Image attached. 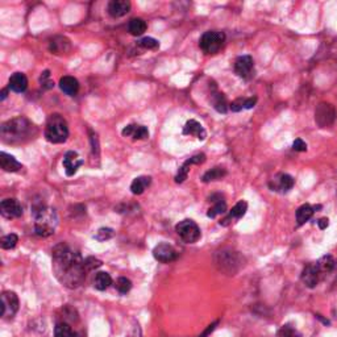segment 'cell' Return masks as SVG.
I'll list each match as a JSON object with an SVG mask.
<instances>
[{
	"mask_svg": "<svg viewBox=\"0 0 337 337\" xmlns=\"http://www.w3.org/2000/svg\"><path fill=\"white\" fill-rule=\"evenodd\" d=\"M183 134L186 136H195L196 139L203 141L207 137V132L203 128V126L196 120H189L183 126Z\"/></svg>",
	"mask_w": 337,
	"mask_h": 337,
	"instance_id": "17",
	"label": "cell"
},
{
	"mask_svg": "<svg viewBox=\"0 0 337 337\" xmlns=\"http://www.w3.org/2000/svg\"><path fill=\"white\" fill-rule=\"evenodd\" d=\"M278 336L279 337H299V333L294 327H291V325H283V327L279 329Z\"/></svg>",
	"mask_w": 337,
	"mask_h": 337,
	"instance_id": "39",
	"label": "cell"
},
{
	"mask_svg": "<svg viewBox=\"0 0 337 337\" xmlns=\"http://www.w3.org/2000/svg\"><path fill=\"white\" fill-rule=\"evenodd\" d=\"M53 272L57 279L69 289H77L86 278L84 259L78 252L66 244H58L53 249Z\"/></svg>",
	"mask_w": 337,
	"mask_h": 337,
	"instance_id": "1",
	"label": "cell"
},
{
	"mask_svg": "<svg viewBox=\"0 0 337 337\" xmlns=\"http://www.w3.org/2000/svg\"><path fill=\"white\" fill-rule=\"evenodd\" d=\"M116 290L120 293V294H126L129 293V290L132 289V282L126 277H120L116 281Z\"/></svg>",
	"mask_w": 337,
	"mask_h": 337,
	"instance_id": "36",
	"label": "cell"
},
{
	"mask_svg": "<svg viewBox=\"0 0 337 337\" xmlns=\"http://www.w3.org/2000/svg\"><path fill=\"white\" fill-rule=\"evenodd\" d=\"M238 258H240L238 254L233 251L220 252L216 257V264L220 268V270L229 273V274H233L240 268V259Z\"/></svg>",
	"mask_w": 337,
	"mask_h": 337,
	"instance_id": "7",
	"label": "cell"
},
{
	"mask_svg": "<svg viewBox=\"0 0 337 337\" xmlns=\"http://www.w3.org/2000/svg\"><path fill=\"white\" fill-rule=\"evenodd\" d=\"M234 73L242 79H251L254 74V61L251 56L238 57L234 62Z\"/></svg>",
	"mask_w": 337,
	"mask_h": 337,
	"instance_id": "9",
	"label": "cell"
},
{
	"mask_svg": "<svg viewBox=\"0 0 337 337\" xmlns=\"http://www.w3.org/2000/svg\"><path fill=\"white\" fill-rule=\"evenodd\" d=\"M216 324H217V321H216V323H215V324L210 325V327H208V328H207V331H206V332H204L203 335H202V336H199V337H206V336H207L208 333H211L212 331H213V329H215V327H216Z\"/></svg>",
	"mask_w": 337,
	"mask_h": 337,
	"instance_id": "45",
	"label": "cell"
},
{
	"mask_svg": "<svg viewBox=\"0 0 337 337\" xmlns=\"http://www.w3.org/2000/svg\"><path fill=\"white\" fill-rule=\"evenodd\" d=\"M0 213L5 217V219H18L22 215L21 204L19 203L18 199H4L0 203Z\"/></svg>",
	"mask_w": 337,
	"mask_h": 337,
	"instance_id": "12",
	"label": "cell"
},
{
	"mask_svg": "<svg viewBox=\"0 0 337 337\" xmlns=\"http://www.w3.org/2000/svg\"><path fill=\"white\" fill-rule=\"evenodd\" d=\"M111 285H112V278L108 273L99 272L94 278V287L99 291L107 290Z\"/></svg>",
	"mask_w": 337,
	"mask_h": 337,
	"instance_id": "28",
	"label": "cell"
},
{
	"mask_svg": "<svg viewBox=\"0 0 337 337\" xmlns=\"http://www.w3.org/2000/svg\"><path fill=\"white\" fill-rule=\"evenodd\" d=\"M91 144H92V153L98 154L99 153V145H98V136L95 133H91Z\"/></svg>",
	"mask_w": 337,
	"mask_h": 337,
	"instance_id": "43",
	"label": "cell"
},
{
	"mask_svg": "<svg viewBox=\"0 0 337 337\" xmlns=\"http://www.w3.org/2000/svg\"><path fill=\"white\" fill-rule=\"evenodd\" d=\"M60 88L65 92L66 95L75 96L79 91V82L74 77L66 75V77L61 78Z\"/></svg>",
	"mask_w": 337,
	"mask_h": 337,
	"instance_id": "23",
	"label": "cell"
},
{
	"mask_svg": "<svg viewBox=\"0 0 337 337\" xmlns=\"http://www.w3.org/2000/svg\"><path fill=\"white\" fill-rule=\"evenodd\" d=\"M225 42V35L219 30H208L199 41V46L206 54H216Z\"/></svg>",
	"mask_w": 337,
	"mask_h": 337,
	"instance_id": "5",
	"label": "cell"
},
{
	"mask_svg": "<svg viewBox=\"0 0 337 337\" xmlns=\"http://www.w3.org/2000/svg\"><path fill=\"white\" fill-rule=\"evenodd\" d=\"M315 212V207H312L310 204H303L296 210V221L299 225L304 224L306 221H308Z\"/></svg>",
	"mask_w": 337,
	"mask_h": 337,
	"instance_id": "30",
	"label": "cell"
},
{
	"mask_svg": "<svg viewBox=\"0 0 337 337\" xmlns=\"http://www.w3.org/2000/svg\"><path fill=\"white\" fill-rule=\"evenodd\" d=\"M335 259H333L332 255H324L316 262V266L319 269V272L321 275H327L329 273L332 272L333 268H335Z\"/></svg>",
	"mask_w": 337,
	"mask_h": 337,
	"instance_id": "31",
	"label": "cell"
},
{
	"mask_svg": "<svg viewBox=\"0 0 337 337\" xmlns=\"http://www.w3.org/2000/svg\"><path fill=\"white\" fill-rule=\"evenodd\" d=\"M328 219L327 217H323V219H320L319 221H317V225H319L320 229H325L327 227H328Z\"/></svg>",
	"mask_w": 337,
	"mask_h": 337,
	"instance_id": "44",
	"label": "cell"
},
{
	"mask_svg": "<svg viewBox=\"0 0 337 337\" xmlns=\"http://www.w3.org/2000/svg\"><path fill=\"white\" fill-rule=\"evenodd\" d=\"M147 22L143 19H132L128 24V30L132 36H141L147 30Z\"/></svg>",
	"mask_w": 337,
	"mask_h": 337,
	"instance_id": "33",
	"label": "cell"
},
{
	"mask_svg": "<svg viewBox=\"0 0 337 337\" xmlns=\"http://www.w3.org/2000/svg\"><path fill=\"white\" fill-rule=\"evenodd\" d=\"M321 278H323V275L320 274L319 269H317L316 264H310L303 269L302 282L307 286V287H310V289H314V287H316V286L319 285Z\"/></svg>",
	"mask_w": 337,
	"mask_h": 337,
	"instance_id": "14",
	"label": "cell"
},
{
	"mask_svg": "<svg viewBox=\"0 0 337 337\" xmlns=\"http://www.w3.org/2000/svg\"><path fill=\"white\" fill-rule=\"evenodd\" d=\"M124 137H132L133 140H145L149 137V129L145 126L139 124H129L121 130Z\"/></svg>",
	"mask_w": 337,
	"mask_h": 337,
	"instance_id": "16",
	"label": "cell"
},
{
	"mask_svg": "<svg viewBox=\"0 0 337 337\" xmlns=\"http://www.w3.org/2000/svg\"><path fill=\"white\" fill-rule=\"evenodd\" d=\"M102 266V261L95 257H88V258L84 259V268H86V272H92L95 269L100 268Z\"/></svg>",
	"mask_w": 337,
	"mask_h": 337,
	"instance_id": "41",
	"label": "cell"
},
{
	"mask_svg": "<svg viewBox=\"0 0 337 337\" xmlns=\"http://www.w3.org/2000/svg\"><path fill=\"white\" fill-rule=\"evenodd\" d=\"M270 187L274 191L287 192L294 187V178L289 174H281V175H278V178L274 179V185H270Z\"/></svg>",
	"mask_w": 337,
	"mask_h": 337,
	"instance_id": "22",
	"label": "cell"
},
{
	"mask_svg": "<svg viewBox=\"0 0 337 337\" xmlns=\"http://www.w3.org/2000/svg\"><path fill=\"white\" fill-rule=\"evenodd\" d=\"M84 164V161L79 157V154L77 151L70 150L63 156V161H62V165H63V168H65V173L67 177H73L74 174H77L78 168Z\"/></svg>",
	"mask_w": 337,
	"mask_h": 337,
	"instance_id": "13",
	"label": "cell"
},
{
	"mask_svg": "<svg viewBox=\"0 0 337 337\" xmlns=\"http://www.w3.org/2000/svg\"><path fill=\"white\" fill-rule=\"evenodd\" d=\"M178 236L187 244H194L200 238V229L194 220L185 219L179 221L175 227Z\"/></svg>",
	"mask_w": 337,
	"mask_h": 337,
	"instance_id": "6",
	"label": "cell"
},
{
	"mask_svg": "<svg viewBox=\"0 0 337 337\" xmlns=\"http://www.w3.org/2000/svg\"><path fill=\"white\" fill-rule=\"evenodd\" d=\"M335 117H336V112L331 104L321 103L317 105L315 111V120L321 128L331 126L335 121Z\"/></svg>",
	"mask_w": 337,
	"mask_h": 337,
	"instance_id": "10",
	"label": "cell"
},
{
	"mask_svg": "<svg viewBox=\"0 0 337 337\" xmlns=\"http://www.w3.org/2000/svg\"><path fill=\"white\" fill-rule=\"evenodd\" d=\"M54 336L56 337H77V333L67 323H58L54 328Z\"/></svg>",
	"mask_w": 337,
	"mask_h": 337,
	"instance_id": "34",
	"label": "cell"
},
{
	"mask_svg": "<svg viewBox=\"0 0 337 337\" xmlns=\"http://www.w3.org/2000/svg\"><path fill=\"white\" fill-rule=\"evenodd\" d=\"M19 242V237L18 234L15 233H11V234H7V236H4V237L0 240V245H1V248L3 249H13V248L18 245Z\"/></svg>",
	"mask_w": 337,
	"mask_h": 337,
	"instance_id": "35",
	"label": "cell"
},
{
	"mask_svg": "<svg viewBox=\"0 0 337 337\" xmlns=\"http://www.w3.org/2000/svg\"><path fill=\"white\" fill-rule=\"evenodd\" d=\"M7 94H8V90L7 88H3L1 90V94H0V100H4L7 98Z\"/></svg>",
	"mask_w": 337,
	"mask_h": 337,
	"instance_id": "46",
	"label": "cell"
},
{
	"mask_svg": "<svg viewBox=\"0 0 337 337\" xmlns=\"http://www.w3.org/2000/svg\"><path fill=\"white\" fill-rule=\"evenodd\" d=\"M19 298L13 291H4L1 294V316L4 319H12L19 311Z\"/></svg>",
	"mask_w": 337,
	"mask_h": 337,
	"instance_id": "8",
	"label": "cell"
},
{
	"mask_svg": "<svg viewBox=\"0 0 337 337\" xmlns=\"http://www.w3.org/2000/svg\"><path fill=\"white\" fill-rule=\"evenodd\" d=\"M293 149L296 151H306L307 150V144L304 143L303 140L296 139L294 141V144H293Z\"/></svg>",
	"mask_w": 337,
	"mask_h": 337,
	"instance_id": "42",
	"label": "cell"
},
{
	"mask_svg": "<svg viewBox=\"0 0 337 337\" xmlns=\"http://www.w3.org/2000/svg\"><path fill=\"white\" fill-rule=\"evenodd\" d=\"M67 137H69L67 121L60 113L50 115L45 126V139L52 144H62L65 143Z\"/></svg>",
	"mask_w": 337,
	"mask_h": 337,
	"instance_id": "4",
	"label": "cell"
},
{
	"mask_svg": "<svg viewBox=\"0 0 337 337\" xmlns=\"http://www.w3.org/2000/svg\"><path fill=\"white\" fill-rule=\"evenodd\" d=\"M35 215V231L40 237H49L56 232L58 225L57 212L50 207L45 206H35L32 208Z\"/></svg>",
	"mask_w": 337,
	"mask_h": 337,
	"instance_id": "3",
	"label": "cell"
},
{
	"mask_svg": "<svg viewBox=\"0 0 337 337\" xmlns=\"http://www.w3.org/2000/svg\"><path fill=\"white\" fill-rule=\"evenodd\" d=\"M208 199H210V202L213 203V207L210 208L207 212L208 217L213 219V217H216L217 215H223V213L227 212V203H225L223 196H220V195H211Z\"/></svg>",
	"mask_w": 337,
	"mask_h": 337,
	"instance_id": "21",
	"label": "cell"
},
{
	"mask_svg": "<svg viewBox=\"0 0 337 337\" xmlns=\"http://www.w3.org/2000/svg\"><path fill=\"white\" fill-rule=\"evenodd\" d=\"M211 95V102L213 104V108L220 113L227 112L229 108V104L227 102V99H225V96L221 92H217V91L216 92H212Z\"/></svg>",
	"mask_w": 337,
	"mask_h": 337,
	"instance_id": "29",
	"label": "cell"
},
{
	"mask_svg": "<svg viewBox=\"0 0 337 337\" xmlns=\"http://www.w3.org/2000/svg\"><path fill=\"white\" fill-rule=\"evenodd\" d=\"M247 210H248L247 202L240 200V202H238V203L236 204V206H234L231 211H229L228 216L220 221V225H228L232 223V220H238V219H241V217L247 213Z\"/></svg>",
	"mask_w": 337,
	"mask_h": 337,
	"instance_id": "19",
	"label": "cell"
},
{
	"mask_svg": "<svg viewBox=\"0 0 337 337\" xmlns=\"http://www.w3.org/2000/svg\"><path fill=\"white\" fill-rule=\"evenodd\" d=\"M70 49H71V43L66 37L58 36L50 41V50L54 54H65V53L70 52Z\"/></svg>",
	"mask_w": 337,
	"mask_h": 337,
	"instance_id": "25",
	"label": "cell"
},
{
	"mask_svg": "<svg viewBox=\"0 0 337 337\" xmlns=\"http://www.w3.org/2000/svg\"><path fill=\"white\" fill-rule=\"evenodd\" d=\"M0 166H1V168L4 171H8V173L19 171L22 168V165L15 157L8 154V153H5V151L0 153Z\"/></svg>",
	"mask_w": 337,
	"mask_h": 337,
	"instance_id": "20",
	"label": "cell"
},
{
	"mask_svg": "<svg viewBox=\"0 0 337 337\" xmlns=\"http://www.w3.org/2000/svg\"><path fill=\"white\" fill-rule=\"evenodd\" d=\"M139 45L145 49H151V50L160 48V42L156 39H151V37H144L139 42Z\"/></svg>",
	"mask_w": 337,
	"mask_h": 337,
	"instance_id": "40",
	"label": "cell"
},
{
	"mask_svg": "<svg viewBox=\"0 0 337 337\" xmlns=\"http://www.w3.org/2000/svg\"><path fill=\"white\" fill-rule=\"evenodd\" d=\"M130 3L128 0H112L108 4V13L112 18H123L129 12Z\"/></svg>",
	"mask_w": 337,
	"mask_h": 337,
	"instance_id": "18",
	"label": "cell"
},
{
	"mask_svg": "<svg viewBox=\"0 0 337 337\" xmlns=\"http://www.w3.org/2000/svg\"><path fill=\"white\" fill-rule=\"evenodd\" d=\"M227 175V170L224 168H220V166H216V168H211L208 170L207 173L203 175V182L204 183H208V182H213V181H220L223 178Z\"/></svg>",
	"mask_w": 337,
	"mask_h": 337,
	"instance_id": "32",
	"label": "cell"
},
{
	"mask_svg": "<svg viewBox=\"0 0 337 337\" xmlns=\"http://www.w3.org/2000/svg\"><path fill=\"white\" fill-rule=\"evenodd\" d=\"M113 234H115V232H113V229H111V228H100L99 231H98V233H96L95 238H96V240H98V241H105V240H109V238H112Z\"/></svg>",
	"mask_w": 337,
	"mask_h": 337,
	"instance_id": "38",
	"label": "cell"
},
{
	"mask_svg": "<svg viewBox=\"0 0 337 337\" xmlns=\"http://www.w3.org/2000/svg\"><path fill=\"white\" fill-rule=\"evenodd\" d=\"M40 84H41V87L45 88V90H52L53 87H54V82H53L52 77H50V71H49V70H45V71L41 74V77H40Z\"/></svg>",
	"mask_w": 337,
	"mask_h": 337,
	"instance_id": "37",
	"label": "cell"
},
{
	"mask_svg": "<svg viewBox=\"0 0 337 337\" xmlns=\"http://www.w3.org/2000/svg\"><path fill=\"white\" fill-rule=\"evenodd\" d=\"M257 103V98H248V99H236L229 104V108L232 112H240L242 109L253 108Z\"/></svg>",
	"mask_w": 337,
	"mask_h": 337,
	"instance_id": "27",
	"label": "cell"
},
{
	"mask_svg": "<svg viewBox=\"0 0 337 337\" xmlns=\"http://www.w3.org/2000/svg\"><path fill=\"white\" fill-rule=\"evenodd\" d=\"M33 132H35V126L28 119L20 116L5 121L0 129V136L5 144L16 145L32 139Z\"/></svg>",
	"mask_w": 337,
	"mask_h": 337,
	"instance_id": "2",
	"label": "cell"
},
{
	"mask_svg": "<svg viewBox=\"0 0 337 337\" xmlns=\"http://www.w3.org/2000/svg\"><path fill=\"white\" fill-rule=\"evenodd\" d=\"M153 257L161 264H168L177 259V252L168 242H161L153 249Z\"/></svg>",
	"mask_w": 337,
	"mask_h": 337,
	"instance_id": "11",
	"label": "cell"
},
{
	"mask_svg": "<svg viewBox=\"0 0 337 337\" xmlns=\"http://www.w3.org/2000/svg\"><path fill=\"white\" fill-rule=\"evenodd\" d=\"M204 161H206V156H204L203 153H202V154H195V156H192L191 158H189V160L179 168V170H178V174L175 175V182H177V183H182V182L186 181L187 175H189V171H190L191 165H200L203 164Z\"/></svg>",
	"mask_w": 337,
	"mask_h": 337,
	"instance_id": "15",
	"label": "cell"
},
{
	"mask_svg": "<svg viewBox=\"0 0 337 337\" xmlns=\"http://www.w3.org/2000/svg\"><path fill=\"white\" fill-rule=\"evenodd\" d=\"M151 183V178L150 177H137L136 179H133L132 185H130V191L132 194L134 195H141L144 191L147 190V187L150 186Z\"/></svg>",
	"mask_w": 337,
	"mask_h": 337,
	"instance_id": "26",
	"label": "cell"
},
{
	"mask_svg": "<svg viewBox=\"0 0 337 337\" xmlns=\"http://www.w3.org/2000/svg\"><path fill=\"white\" fill-rule=\"evenodd\" d=\"M8 87L15 92H24L28 87V79L22 73H15L9 78Z\"/></svg>",
	"mask_w": 337,
	"mask_h": 337,
	"instance_id": "24",
	"label": "cell"
}]
</instances>
